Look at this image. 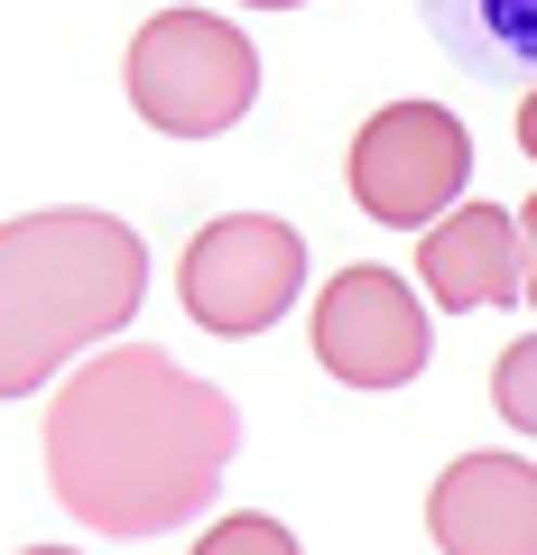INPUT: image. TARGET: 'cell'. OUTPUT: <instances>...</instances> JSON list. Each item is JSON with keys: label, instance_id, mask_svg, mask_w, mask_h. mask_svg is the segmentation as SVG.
Here are the masks:
<instances>
[{"label": "cell", "instance_id": "obj_1", "mask_svg": "<svg viewBox=\"0 0 537 555\" xmlns=\"http://www.w3.org/2000/svg\"><path fill=\"white\" fill-rule=\"evenodd\" d=\"M241 454V408L167 361L158 343H112L47 398V491L93 537H167L214 500Z\"/></svg>", "mask_w": 537, "mask_h": 555}, {"label": "cell", "instance_id": "obj_2", "mask_svg": "<svg viewBox=\"0 0 537 555\" xmlns=\"http://www.w3.org/2000/svg\"><path fill=\"white\" fill-rule=\"evenodd\" d=\"M149 297V241L120 214L65 204V214L0 222V398H28L84 352L112 343Z\"/></svg>", "mask_w": 537, "mask_h": 555}, {"label": "cell", "instance_id": "obj_3", "mask_svg": "<svg viewBox=\"0 0 537 555\" xmlns=\"http://www.w3.org/2000/svg\"><path fill=\"white\" fill-rule=\"evenodd\" d=\"M120 83H130V102H140L149 130L214 139L259 102V47L241 38L232 20H214V10H158V20L130 38Z\"/></svg>", "mask_w": 537, "mask_h": 555}, {"label": "cell", "instance_id": "obj_4", "mask_svg": "<svg viewBox=\"0 0 537 555\" xmlns=\"http://www.w3.org/2000/svg\"><path fill=\"white\" fill-rule=\"evenodd\" d=\"M343 177H353V204L371 222L426 232V222L463 195V177H473V139H463V120L445 112V102H389V112L361 120Z\"/></svg>", "mask_w": 537, "mask_h": 555}, {"label": "cell", "instance_id": "obj_5", "mask_svg": "<svg viewBox=\"0 0 537 555\" xmlns=\"http://www.w3.org/2000/svg\"><path fill=\"white\" fill-rule=\"evenodd\" d=\"M177 287H186V315L204 334H269L306 287V241L279 214H222L195 232Z\"/></svg>", "mask_w": 537, "mask_h": 555}, {"label": "cell", "instance_id": "obj_6", "mask_svg": "<svg viewBox=\"0 0 537 555\" xmlns=\"http://www.w3.org/2000/svg\"><path fill=\"white\" fill-rule=\"evenodd\" d=\"M426 352H436V334H426V306L398 269H343L316 297V361L343 389H408Z\"/></svg>", "mask_w": 537, "mask_h": 555}, {"label": "cell", "instance_id": "obj_7", "mask_svg": "<svg viewBox=\"0 0 537 555\" xmlns=\"http://www.w3.org/2000/svg\"><path fill=\"white\" fill-rule=\"evenodd\" d=\"M426 537L445 555H537V463L455 454L426 491Z\"/></svg>", "mask_w": 537, "mask_h": 555}, {"label": "cell", "instance_id": "obj_8", "mask_svg": "<svg viewBox=\"0 0 537 555\" xmlns=\"http://www.w3.org/2000/svg\"><path fill=\"white\" fill-rule=\"evenodd\" d=\"M418 278L445 315H473V306H519V222L500 204H455V214L426 222L418 241Z\"/></svg>", "mask_w": 537, "mask_h": 555}, {"label": "cell", "instance_id": "obj_9", "mask_svg": "<svg viewBox=\"0 0 537 555\" xmlns=\"http://www.w3.org/2000/svg\"><path fill=\"white\" fill-rule=\"evenodd\" d=\"M418 20L436 28V47L482 83L537 75V0H418Z\"/></svg>", "mask_w": 537, "mask_h": 555}, {"label": "cell", "instance_id": "obj_10", "mask_svg": "<svg viewBox=\"0 0 537 555\" xmlns=\"http://www.w3.org/2000/svg\"><path fill=\"white\" fill-rule=\"evenodd\" d=\"M491 408L510 416L519 436H537V334H528V343H510V352L491 361Z\"/></svg>", "mask_w": 537, "mask_h": 555}, {"label": "cell", "instance_id": "obj_11", "mask_svg": "<svg viewBox=\"0 0 537 555\" xmlns=\"http://www.w3.org/2000/svg\"><path fill=\"white\" fill-rule=\"evenodd\" d=\"M195 555H306V546H297L269 509H241V518H222V528H204Z\"/></svg>", "mask_w": 537, "mask_h": 555}, {"label": "cell", "instance_id": "obj_12", "mask_svg": "<svg viewBox=\"0 0 537 555\" xmlns=\"http://www.w3.org/2000/svg\"><path fill=\"white\" fill-rule=\"evenodd\" d=\"M519 287H528V306H537V195L519 204Z\"/></svg>", "mask_w": 537, "mask_h": 555}, {"label": "cell", "instance_id": "obj_13", "mask_svg": "<svg viewBox=\"0 0 537 555\" xmlns=\"http://www.w3.org/2000/svg\"><path fill=\"white\" fill-rule=\"evenodd\" d=\"M519 149L537 158V83H528V102H519Z\"/></svg>", "mask_w": 537, "mask_h": 555}, {"label": "cell", "instance_id": "obj_14", "mask_svg": "<svg viewBox=\"0 0 537 555\" xmlns=\"http://www.w3.org/2000/svg\"><path fill=\"white\" fill-rule=\"evenodd\" d=\"M241 10H297V0H241Z\"/></svg>", "mask_w": 537, "mask_h": 555}, {"label": "cell", "instance_id": "obj_15", "mask_svg": "<svg viewBox=\"0 0 537 555\" xmlns=\"http://www.w3.org/2000/svg\"><path fill=\"white\" fill-rule=\"evenodd\" d=\"M28 555H75V546H28Z\"/></svg>", "mask_w": 537, "mask_h": 555}]
</instances>
